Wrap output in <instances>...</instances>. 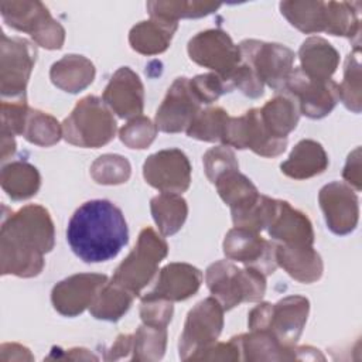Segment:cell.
Segmentation results:
<instances>
[{
    "label": "cell",
    "mask_w": 362,
    "mask_h": 362,
    "mask_svg": "<svg viewBox=\"0 0 362 362\" xmlns=\"http://www.w3.org/2000/svg\"><path fill=\"white\" fill-rule=\"evenodd\" d=\"M55 245L49 212L35 204L25 205L3 219L0 230L1 276L35 277L44 269V255Z\"/></svg>",
    "instance_id": "cell-1"
},
{
    "label": "cell",
    "mask_w": 362,
    "mask_h": 362,
    "mask_svg": "<svg viewBox=\"0 0 362 362\" xmlns=\"http://www.w3.org/2000/svg\"><path fill=\"white\" fill-rule=\"evenodd\" d=\"M72 252L85 263L107 262L129 242V228L120 208L107 199L82 204L66 226Z\"/></svg>",
    "instance_id": "cell-2"
},
{
    "label": "cell",
    "mask_w": 362,
    "mask_h": 362,
    "mask_svg": "<svg viewBox=\"0 0 362 362\" xmlns=\"http://www.w3.org/2000/svg\"><path fill=\"white\" fill-rule=\"evenodd\" d=\"M205 283L225 311L240 303L260 301L266 293V276L253 267L239 269L229 260H218L208 266Z\"/></svg>",
    "instance_id": "cell-3"
},
{
    "label": "cell",
    "mask_w": 362,
    "mask_h": 362,
    "mask_svg": "<svg viewBox=\"0 0 362 362\" xmlns=\"http://www.w3.org/2000/svg\"><path fill=\"white\" fill-rule=\"evenodd\" d=\"M117 126L106 103L93 95L82 98L62 122V137L74 146L98 148L115 139Z\"/></svg>",
    "instance_id": "cell-4"
},
{
    "label": "cell",
    "mask_w": 362,
    "mask_h": 362,
    "mask_svg": "<svg viewBox=\"0 0 362 362\" xmlns=\"http://www.w3.org/2000/svg\"><path fill=\"white\" fill-rule=\"evenodd\" d=\"M310 311V301L303 296H288L276 304L260 303L250 310V329L272 332L284 346H294L300 339Z\"/></svg>",
    "instance_id": "cell-5"
},
{
    "label": "cell",
    "mask_w": 362,
    "mask_h": 362,
    "mask_svg": "<svg viewBox=\"0 0 362 362\" xmlns=\"http://www.w3.org/2000/svg\"><path fill=\"white\" fill-rule=\"evenodd\" d=\"M167 253V242L153 228H144L137 238L136 246L116 267L112 281L139 296L156 276L158 264L165 259Z\"/></svg>",
    "instance_id": "cell-6"
},
{
    "label": "cell",
    "mask_w": 362,
    "mask_h": 362,
    "mask_svg": "<svg viewBox=\"0 0 362 362\" xmlns=\"http://www.w3.org/2000/svg\"><path fill=\"white\" fill-rule=\"evenodd\" d=\"M0 13L8 27L30 34L40 47L45 49L62 48L65 30L41 1L3 0L0 1Z\"/></svg>",
    "instance_id": "cell-7"
},
{
    "label": "cell",
    "mask_w": 362,
    "mask_h": 362,
    "mask_svg": "<svg viewBox=\"0 0 362 362\" xmlns=\"http://www.w3.org/2000/svg\"><path fill=\"white\" fill-rule=\"evenodd\" d=\"M238 47L242 61L253 69L263 85L276 92L284 90L296 58L288 47L260 40H243Z\"/></svg>",
    "instance_id": "cell-8"
},
{
    "label": "cell",
    "mask_w": 362,
    "mask_h": 362,
    "mask_svg": "<svg viewBox=\"0 0 362 362\" xmlns=\"http://www.w3.org/2000/svg\"><path fill=\"white\" fill-rule=\"evenodd\" d=\"M37 59L35 45L21 37L1 33L0 92L1 99H27L25 88Z\"/></svg>",
    "instance_id": "cell-9"
},
{
    "label": "cell",
    "mask_w": 362,
    "mask_h": 362,
    "mask_svg": "<svg viewBox=\"0 0 362 362\" xmlns=\"http://www.w3.org/2000/svg\"><path fill=\"white\" fill-rule=\"evenodd\" d=\"M223 313L215 297H208L189 310L178 342L182 361H189L197 352L216 342L223 328Z\"/></svg>",
    "instance_id": "cell-10"
},
{
    "label": "cell",
    "mask_w": 362,
    "mask_h": 362,
    "mask_svg": "<svg viewBox=\"0 0 362 362\" xmlns=\"http://www.w3.org/2000/svg\"><path fill=\"white\" fill-rule=\"evenodd\" d=\"M222 144L239 150L249 148L262 157H277L284 153L287 139L274 137L264 126L260 109L253 107L239 117H229Z\"/></svg>",
    "instance_id": "cell-11"
},
{
    "label": "cell",
    "mask_w": 362,
    "mask_h": 362,
    "mask_svg": "<svg viewBox=\"0 0 362 362\" xmlns=\"http://www.w3.org/2000/svg\"><path fill=\"white\" fill-rule=\"evenodd\" d=\"M189 58L229 82V76L242 62L240 49L228 33L219 28L205 30L188 41ZM232 86V85H230Z\"/></svg>",
    "instance_id": "cell-12"
},
{
    "label": "cell",
    "mask_w": 362,
    "mask_h": 362,
    "mask_svg": "<svg viewBox=\"0 0 362 362\" xmlns=\"http://www.w3.org/2000/svg\"><path fill=\"white\" fill-rule=\"evenodd\" d=\"M286 93L297 103L300 115L310 119H322L337 106L338 85L332 79H314L300 66L294 68L284 88Z\"/></svg>",
    "instance_id": "cell-13"
},
{
    "label": "cell",
    "mask_w": 362,
    "mask_h": 362,
    "mask_svg": "<svg viewBox=\"0 0 362 362\" xmlns=\"http://www.w3.org/2000/svg\"><path fill=\"white\" fill-rule=\"evenodd\" d=\"M143 177L160 192L182 194L191 184V164L185 153L178 148L160 150L146 158Z\"/></svg>",
    "instance_id": "cell-14"
},
{
    "label": "cell",
    "mask_w": 362,
    "mask_h": 362,
    "mask_svg": "<svg viewBox=\"0 0 362 362\" xmlns=\"http://www.w3.org/2000/svg\"><path fill=\"white\" fill-rule=\"evenodd\" d=\"M223 253L229 260L253 267L264 276L277 269L276 243L262 238L257 232L245 228H232L223 239Z\"/></svg>",
    "instance_id": "cell-15"
},
{
    "label": "cell",
    "mask_w": 362,
    "mask_h": 362,
    "mask_svg": "<svg viewBox=\"0 0 362 362\" xmlns=\"http://www.w3.org/2000/svg\"><path fill=\"white\" fill-rule=\"evenodd\" d=\"M201 102L194 93L189 79L177 78L168 88L156 113V126L164 133L185 132L201 112Z\"/></svg>",
    "instance_id": "cell-16"
},
{
    "label": "cell",
    "mask_w": 362,
    "mask_h": 362,
    "mask_svg": "<svg viewBox=\"0 0 362 362\" xmlns=\"http://www.w3.org/2000/svg\"><path fill=\"white\" fill-rule=\"evenodd\" d=\"M106 274L78 273L57 283L51 291L54 308L64 317H76L92 304L99 290L107 283Z\"/></svg>",
    "instance_id": "cell-17"
},
{
    "label": "cell",
    "mask_w": 362,
    "mask_h": 362,
    "mask_svg": "<svg viewBox=\"0 0 362 362\" xmlns=\"http://www.w3.org/2000/svg\"><path fill=\"white\" fill-rule=\"evenodd\" d=\"M318 201L332 233L342 236L355 230L359 219V204L351 185L339 181L329 182L320 189Z\"/></svg>",
    "instance_id": "cell-18"
},
{
    "label": "cell",
    "mask_w": 362,
    "mask_h": 362,
    "mask_svg": "<svg viewBox=\"0 0 362 362\" xmlns=\"http://www.w3.org/2000/svg\"><path fill=\"white\" fill-rule=\"evenodd\" d=\"M102 100L119 117L133 119L143 113L144 86L133 69L120 66L106 85Z\"/></svg>",
    "instance_id": "cell-19"
},
{
    "label": "cell",
    "mask_w": 362,
    "mask_h": 362,
    "mask_svg": "<svg viewBox=\"0 0 362 362\" xmlns=\"http://www.w3.org/2000/svg\"><path fill=\"white\" fill-rule=\"evenodd\" d=\"M202 273L188 263H168L157 277L151 296L163 297L170 301H184L192 297L201 287Z\"/></svg>",
    "instance_id": "cell-20"
},
{
    "label": "cell",
    "mask_w": 362,
    "mask_h": 362,
    "mask_svg": "<svg viewBox=\"0 0 362 362\" xmlns=\"http://www.w3.org/2000/svg\"><path fill=\"white\" fill-rule=\"evenodd\" d=\"M276 262L290 277L300 283H314L321 279L324 263L313 245H276Z\"/></svg>",
    "instance_id": "cell-21"
},
{
    "label": "cell",
    "mask_w": 362,
    "mask_h": 362,
    "mask_svg": "<svg viewBox=\"0 0 362 362\" xmlns=\"http://www.w3.org/2000/svg\"><path fill=\"white\" fill-rule=\"evenodd\" d=\"M267 232L274 240L284 245L314 243V229L308 216L281 199L277 201V209Z\"/></svg>",
    "instance_id": "cell-22"
},
{
    "label": "cell",
    "mask_w": 362,
    "mask_h": 362,
    "mask_svg": "<svg viewBox=\"0 0 362 362\" xmlns=\"http://www.w3.org/2000/svg\"><path fill=\"white\" fill-rule=\"evenodd\" d=\"M177 28L178 21L165 18L151 17L147 21H140L129 33L130 47L143 55L161 54L168 48Z\"/></svg>",
    "instance_id": "cell-23"
},
{
    "label": "cell",
    "mask_w": 362,
    "mask_h": 362,
    "mask_svg": "<svg viewBox=\"0 0 362 362\" xmlns=\"http://www.w3.org/2000/svg\"><path fill=\"white\" fill-rule=\"evenodd\" d=\"M328 163L324 147L315 140L304 139L294 146L288 158L281 163L280 170L290 178L307 180L324 173Z\"/></svg>",
    "instance_id": "cell-24"
},
{
    "label": "cell",
    "mask_w": 362,
    "mask_h": 362,
    "mask_svg": "<svg viewBox=\"0 0 362 362\" xmlns=\"http://www.w3.org/2000/svg\"><path fill=\"white\" fill-rule=\"evenodd\" d=\"M239 345L243 361H293L296 345L284 346L272 332L250 329L247 334L233 337Z\"/></svg>",
    "instance_id": "cell-25"
},
{
    "label": "cell",
    "mask_w": 362,
    "mask_h": 362,
    "mask_svg": "<svg viewBox=\"0 0 362 362\" xmlns=\"http://www.w3.org/2000/svg\"><path fill=\"white\" fill-rule=\"evenodd\" d=\"M95 65L83 55L69 54L54 62L49 69L51 82L64 92L78 93L95 79Z\"/></svg>",
    "instance_id": "cell-26"
},
{
    "label": "cell",
    "mask_w": 362,
    "mask_h": 362,
    "mask_svg": "<svg viewBox=\"0 0 362 362\" xmlns=\"http://www.w3.org/2000/svg\"><path fill=\"white\" fill-rule=\"evenodd\" d=\"M298 57L300 69L314 79H331L339 64L338 51L322 37H310L303 41Z\"/></svg>",
    "instance_id": "cell-27"
},
{
    "label": "cell",
    "mask_w": 362,
    "mask_h": 362,
    "mask_svg": "<svg viewBox=\"0 0 362 362\" xmlns=\"http://www.w3.org/2000/svg\"><path fill=\"white\" fill-rule=\"evenodd\" d=\"M0 184L13 201H24L34 197L41 185L38 170L27 161H13L1 168Z\"/></svg>",
    "instance_id": "cell-28"
},
{
    "label": "cell",
    "mask_w": 362,
    "mask_h": 362,
    "mask_svg": "<svg viewBox=\"0 0 362 362\" xmlns=\"http://www.w3.org/2000/svg\"><path fill=\"white\" fill-rule=\"evenodd\" d=\"M280 11L287 21L305 34L325 33L327 28V6L325 1L294 0L281 1Z\"/></svg>",
    "instance_id": "cell-29"
},
{
    "label": "cell",
    "mask_w": 362,
    "mask_h": 362,
    "mask_svg": "<svg viewBox=\"0 0 362 362\" xmlns=\"http://www.w3.org/2000/svg\"><path fill=\"white\" fill-rule=\"evenodd\" d=\"M260 116L264 126L274 137L287 139L297 127L300 110L288 95H277L260 107Z\"/></svg>",
    "instance_id": "cell-30"
},
{
    "label": "cell",
    "mask_w": 362,
    "mask_h": 362,
    "mask_svg": "<svg viewBox=\"0 0 362 362\" xmlns=\"http://www.w3.org/2000/svg\"><path fill=\"white\" fill-rule=\"evenodd\" d=\"M150 209L158 230L164 236H171L177 233L188 215L187 201L181 194L161 192L151 198Z\"/></svg>",
    "instance_id": "cell-31"
},
{
    "label": "cell",
    "mask_w": 362,
    "mask_h": 362,
    "mask_svg": "<svg viewBox=\"0 0 362 362\" xmlns=\"http://www.w3.org/2000/svg\"><path fill=\"white\" fill-rule=\"evenodd\" d=\"M134 297L136 296L132 291L110 280L93 298L92 304L89 305V313L96 320L110 322L119 321L129 311Z\"/></svg>",
    "instance_id": "cell-32"
},
{
    "label": "cell",
    "mask_w": 362,
    "mask_h": 362,
    "mask_svg": "<svg viewBox=\"0 0 362 362\" xmlns=\"http://www.w3.org/2000/svg\"><path fill=\"white\" fill-rule=\"evenodd\" d=\"M215 185L222 201L229 205L230 212L250 206L260 195L256 185L239 170L223 174L216 180Z\"/></svg>",
    "instance_id": "cell-33"
},
{
    "label": "cell",
    "mask_w": 362,
    "mask_h": 362,
    "mask_svg": "<svg viewBox=\"0 0 362 362\" xmlns=\"http://www.w3.org/2000/svg\"><path fill=\"white\" fill-rule=\"evenodd\" d=\"M327 6V28L331 35L348 37L359 44V7L361 1H325Z\"/></svg>",
    "instance_id": "cell-34"
},
{
    "label": "cell",
    "mask_w": 362,
    "mask_h": 362,
    "mask_svg": "<svg viewBox=\"0 0 362 362\" xmlns=\"http://www.w3.org/2000/svg\"><path fill=\"white\" fill-rule=\"evenodd\" d=\"M167 346V328L141 324L133 334V361H160Z\"/></svg>",
    "instance_id": "cell-35"
},
{
    "label": "cell",
    "mask_w": 362,
    "mask_h": 362,
    "mask_svg": "<svg viewBox=\"0 0 362 362\" xmlns=\"http://www.w3.org/2000/svg\"><path fill=\"white\" fill-rule=\"evenodd\" d=\"M150 17L178 21L180 18H198L216 11L221 4L212 1H147Z\"/></svg>",
    "instance_id": "cell-36"
},
{
    "label": "cell",
    "mask_w": 362,
    "mask_h": 362,
    "mask_svg": "<svg viewBox=\"0 0 362 362\" xmlns=\"http://www.w3.org/2000/svg\"><path fill=\"white\" fill-rule=\"evenodd\" d=\"M23 137L33 144L49 147L61 140L62 124H59L54 116L45 112L30 109L25 119Z\"/></svg>",
    "instance_id": "cell-37"
},
{
    "label": "cell",
    "mask_w": 362,
    "mask_h": 362,
    "mask_svg": "<svg viewBox=\"0 0 362 362\" xmlns=\"http://www.w3.org/2000/svg\"><path fill=\"white\" fill-rule=\"evenodd\" d=\"M229 117L228 112L219 106L204 109L194 117L185 133L201 141H222Z\"/></svg>",
    "instance_id": "cell-38"
},
{
    "label": "cell",
    "mask_w": 362,
    "mask_h": 362,
    "mask_svg": "<svg viewBox=\"0 0 362 362\" xmlns=\"http://www.w3.org/2000/svg\"><path fill=\"white\" fill-rule=\"evenodd\" d=\"M277 201L267 195H259V198L247 208L230 212L232 221L236 228H245L253 232H260L269 228L276 209Z\"/></svg>",
    "instance_id": "cell-39"
},
{
    "label": "cell",
    "mask_w": 362,
    "mask_h": 362,
    "mask_svg": "<svg viewBox=\"0 0 362 362\" xmlns=\"http://www.w3.org/2000/svg\"><path fill=\"white\" fill-rule=\"evenodd\" d=\"M338 98L346 109L354 113L361 112L362 93H361V62L359 49H355L345 59L344 79L338 85Z\"/></svg>",
    "instance_id": "cell-40"
},
{
    "label": "cell",
    "mask_w": 362,
    "mask_h": 362,
    "mask_svg": "<svg viewBox=\"0 0 362 362\" xmlns=\"http://www.w3.org/2000/svg\"><path fill=\"white\" fill-rule=\"evenodd\" d=\"M132 165L129 160L119 154L99 156L90 165V175L102 185H119L130 178Z\"/></svg>",
    "instance_id": "cell-41"
},
{
    "label": "cell",
    "mask_w": 362,
    "mask_h": 362,
    "mask_svg": "<svg viewBox=\"0 0 362 362\" xmlns=\"http://www.w3.org/2000/svg\"><path fill=\"white\" fill-rule=\"evenodd\" d=\"M157 126L147 116H136L130 119L120 130L119 137L129 148H147L157 136Z\"/></svg>",
    "instance_id": "cell-42"
},
{
    "label": "cell",
    "mask_w": 362,
    "mask_h": 362,
    "mask_svg": "<svg viewBox=\"0 0 362 362\" xmlns=\"http://www.w3.org/2000/svg\"><path fill=\"white\" fill-rule=\"evenodd\" d=\"M202 163H204L206 178L212 184H215L216 180L223 174L239 170V164L233 150L225 144H221L208 150L202 157Z\"/></svg>",
    "instance_id": "cell-43"
},
{
    "label": "cell",
    "mask_w": 362,
    "mask_h": 362,
    "mask_svg": "<svg viewBox=\"0 0 362 362\" xmlns=\"http://www.w3.org/2000/svg\"><path fill=\"white\" fill-rule=\"evenodd\" d=\"M189 83L194 93L197 95L199 102L204 105H209L215 102L219 96L233 89L225 78H222L215 72L197 75L192 79H189Z\"/></svg>",
    "instance_id": "cell-44"
},
{
    "label": "cell",
    "mask_w": 362,
    "mask_h": 362,
    "mask_svg": "<svg viewBox=\"0 0 362 362\" xmlns=\"http://www.w3.org/2000/svg\"><path fill=\"white\" fill-rule=\"evenodd\" d=\"M173 313H174L173 301L163 297L151 296L148 293L141 297L140 318L143 324L167 327L173 318Z\"/></svg>",
    "instance_id": "cell-45"
},
{
    "label": "cell",
    "mask_w": 362,
    "mask_h": 362,
    "mask_svg": "<svg viewBox=\"0 0 362 362\" xmlns=\"http://www.w3.org/2000/svg\"><path fill=\"white\" fill-rule=\"evenodd\" d=\"M28 110L27 99H1V132L23 136Z\"/></svg>",
    "instance_id": "cell-46"
},
{
    "label": "cell",
    "mask_w": 362,
    "mask_h": 362,
    "mask_svg": "<svg viewBox=\"0 0 362 362\" xmlns=\"http://www.w3.org/2000/svg\"><path fill=\"white\" fill-rule=\"evenodd\" d=\"M229 83L232 85V88H238L243 95L252 99L260 98L264 92L263 82L257 78L253 69L243 61L229 76Z\"/></svg>",
    "instance_id": "cell-47"
},
{
    "label": "cell",
    "mask_w": 362,
    "mask_h": 362,
    "mask_svg": "<svg viewBox=\"0 0 362 362\" xmlns=\"http://www.w3.org/2000/svg\"><path fill=\"white\" fill-rule=\"evenodd\" d=\"M242 359L240 349L235 338L228 342H214L205 349L197 352L189 361H239Z\"/></svg>",
    "instance_id": "cell-48"
},
{
    "label": "cell",
    "mask_w": 362,
    "mask_h": 362,
    "mask_svg": "<svg viewBox=\"0 0 362 362\" xmlns=\"http://www.w3.org/2000/svg\"><path fill=\"white\" fill-rule=\"evenodd\" d=\"M342 177L356 191L361 189V148L359 147H356L348 156L346 164L342 171Z\"/></svg>",
    "instance_id": "cell-49"
},
{
    "label": "cell",
    "mask_w": 362,
    "mask_h": 362,
    "mask_svg": "<svg viewBox=\"0 0 362 362\" xmlns=\"http://www.w3.org/2000/svg\"><path fill=\"white\" fill-rule=\"evenodd\" d=\"M133 349V334H120L113 345L106 351V361H116L122 358H130Z\"/></svg>",
    "instance_id": "cell-50"
},
{
    "label": "cell",
    "mask_w": 362,
    "mask_h": 362,
    "mask_svg": "<svg viewBox=\"0 0 362 362\" xmlns=\"http://www.w3.org/2000/svg\"><path fill=\"white\" fill-rule=\"evenodd\" d=\"M13 352H8L4 348H0V359L1 361H33L34 356L31 355L30 349L20 345V344H7Z\"/></svg>",
    "instance_id": "cell-51"
},
{
    "label": "cell",
    "mask_w": 362,
    "mask_h": 362,
    "mask_svg": "<svg viewBox=\"0 0 362 362\" xmlns=\"http://www.w3.org/2000/svg\"><path fill=\"white\" fill-rule=\"evenodd\" d=\"M296 356L300 361H324L325 356L320 352V349L313 346H296Z\"/></svg>",
    "instance_id": "cell-52"
},
{
    "label": "cell",
    "mask_w": 362,
    "mask_h": 362,
    "mask_svg": "<svg viewBox=\"0 0 362 362\" xmlns=\"http://www.w3.org/2000/svg\"><path fill=\"white\" fill-rule=\"evenodd\" d=\"M14 153H16L14 134L1 132V161H6Z\"/></svg>",
    "instance_id": "cell-53"
}]
</instances>
